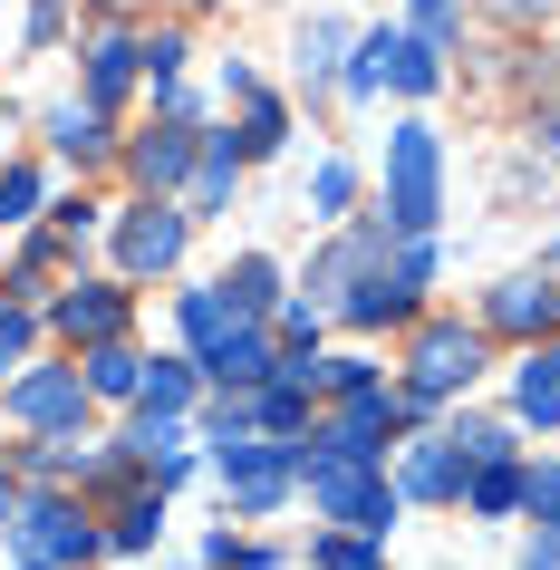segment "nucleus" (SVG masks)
<instances>
[{"instance_id":"f257e3e1","label":"nucleus","mask_w":560,"mask_h":570,"mask_svg":"<svg viewBox=\"0 0 560 570\" xmlns=\"http://www.w3.org/2000/svg\"><path fill=\"white\" fill-rule=\"evenodd\" d=\"M483 358H493L483 320H406V377H396V416L425 425L435 406H454V396L483 377Z\"/></svg>"},{"instance_id":"f03ea898","label":"nucleus","mask_w":560,"mask_h":570,"mask_svg":"<svg viewBox=\"0 0 560 570\" xmlns=\"http://www.w3.org/2000/svg\"><path fill=\"white\" fill-rule=\"evenodd\" d=\"M0 541H10L20 561H59V570L107 561V522L78 503V483H30V493H20V512L0 522Z\"/></svg>"},{"instance_id":"7ed1b4c3","label":"nucleus","mask_w":560,"mask_h":570,"mask_svg":"<svg viewBox=\"0 0 560 570\" xmlns=\"http://www.w3.org/2000/svg\"><path fill=\"white\" fill-rule=\"evenodd\" d=\"M299 493H310V512L338 522V532H377L386 541L396 522H406V493L386 483V464H328V454H299Z\"/></svg>"},{"instance_id":"20e7f679","label":"nucleus","mask_w":560,"mask_h":570,"mask_svg":"<svg viewBox=\"0 0 560 570\" xmlns=\"http://www.w3.org/2000/svg\"><path fill=\"white\" fill-rule=\"evenodd\" d=\"M184 242H194V213H184V194H136V204L107 213L117 281H165V271H184Z\"/></svg>"},{"instance_id":"39448f33","label":"nucleus","mask_w":560,"mask_h":570,"mask_svg":"<svg viewBox=\"0 0 560 570\" xmlns=\"http://www.w3.org/2000/svg\"><path fill=\"white\" fill-rule=\"evenodd\" d=\"M386 223L396 233H435L444 223V146H435V126L406 117L396 136H386Z\"/></svg>"},{"instance_id":"423d86ee","label":"nucleus","mask_w":560,"mask_h":570,"mask_svg":"<svg viewBox=\"0 0 560 570\" xmlns=\"http://www.w3.org/2000/svg\"><path fill=\"white\" fill-rule=\"evenodd\" d=\"M213 474H223L233 522H271L299 493V454H291V435H233V445H213Z\"/></svg>"},{"instance_id":"0eeeda50","label":"nucleus","mask_w":560,"mask_h":570,"mask_svg":"<svg viewBox=\"0 0 560 570\" xmlns=\"http://www.w3.org/2000/svg\"><path fill=\"white\" fill-rule=\"evenodd\" d=\"M386 252H396V223H386V213H367V223H357V213H348V223H328V242L310 252V271H299V301L338 309L367 271H386Z\"/></svg>"},{"instance_id":"6e6552de","label":"nucleus","mask_w":560,"mask_h":570,"mask_svg":"<svg viewBox=\"0 0 560 570\" xmlns=\"http://www.w3.org/2000/svg\"><path fill=\"white\" fill-rule=\"evenodd\" d=\"M406 435V416H396V387H367V396H338L310 435H299V454H328V464H386V445Z\"/></svg>"},{"instance_id":"1a4fd4ad","label":"nucleus","mask_w":560,"mask_h":570,"mask_svg":"<svg viewBox=\"0 0 560 570\" xmlns=\"http://www.w3.org/2000/svg\"><path fill=\"white\" fill-rule=\"evenodd\" d=\"M473 320H483V338H512V348L560 338V281H551L541 262H531V271H502L493 291L473 301Z\"/></svg>"},{"instance_id":"9d476101","label":"nucleus","mask_w":560,"mask_h":570,"mask_svg":"<svg viewBox=\"0 0 560 570\" xmlns=\"http://www.w3.org/2000/svg\"><path fill=\"white\" fill-rule=\"evenodd\" d=\"M0 406H10V416L30 425V435H78L97 396H88V377H78V358H59V367H20Z\"/></svg>"},{"instance_id":"9b49d317","label":"nucleus","mask_w":560,"mask_h":570,"mask_svg":"<svg viewBox=\"0 0 560 570\" xmlns=\"http://www.w3.org/2000/svg\"><path fill=\"white\" fill-rule=\"evenodd\" d=\"M39 320H49V330H59L68 348H97V338H126V330H136V281H117V271H107V281H68L59 301L39 309Z\"/></svg>"},{"instance_id":"f8f14e48","label":"nucleus","mask_w":560,"mask_h":570,"mask_svg":"<svg viewBox=\"0 0 560 570\" xmlns=\"http://www.w3.org/2000/svg\"><path fill=\"white\" fill-rule=\"evenodd\" d=\"M194 146H204V126L155 117V126H136V136L117 146V165H126V184H136V194H184V175H194Z\"/></svg>"},{"instance_id":"ddd939ff","label":"nucleus","mask_w":560,"mask_h":570,"mask_svg":"<svg viewBox=\"0 0 560 570\" xmlns=\"http://www.w3.org/2000/svg\"><path fill=\"white\" fill-rule=\"evenodd\" d=\"M78 59H88L78 68V97H88V107H117V97L146 78V30H136V20H97V39Z\"/></svg>"},{"instance_id":"4468645a","label":"nucleus","mask_w":560,"mask_h":570,"mask_svg":"<svg viewBox=\"0 0 560 570\" xmlns=\"http://www.w3.org/2000/svg\"><path fill=\"white\" fill-rule=\"evenodd\" d=\"M242 175H252V146H242L233 126H223V136L204 126V146H194V175H184V213H194V223H213V213H233Z\"/></svg>"},{"instance_id":"2eb2a0df","label":"nucleus","mask_w":560,"mask_h":570,"mask_svg":"<svg viewBox=\"0 0 560 570\" xmlns=\"http://www.w3.org/2000/svg\"><path fill=\"white\" fill-rule=\"evenodd\" d=\"M49 155H59V165H78V175H97V165H117V117H107V107H88V97H59V107H49Z\"/></svg>"},{"instance_id":"dca6fc26","label":"nucleus","mask_w":560,"mask_h":570,"mask_svg":"<svg viewBox=\"0 0 560 570\" xmlns=\"http://www.w3.org/2000/svg\"><path fill=\"white\" fill-rule=\"evenodd\" d=\"M512 425L522 435H551L560 425V338H531L512 358Z\"/></svg>"},{"instance_id":"f3484780","label":"nucleus","mask_w":560,"mask_h":570,"mask_svg":"<svg viewBox=\"0 0 560 570\" xmlns=\"http://www.w3.org/2000/svg\"><path fill=\"white\" fill-rule=\"evenodd\" d=\"M271 367H281V338H271V320H242L233 338H223V348H213L204 358V387H223V396H252L271 377Z\"/></svg>"},{"instance_id":"a211bd4d","label":"nucleus","mask_w":560,"mask_h":570,"mask_svg":"<svg viewBox=\"0 0 560 570\" xmlns=\"http://www.w3.org/2000/svg\"><path fill=\"white\" fill-rule=\"evenodd\" d=\"M415 309H425V291H415L406 271H396V252H386V271H367V281H357L348 301H338V320H348V330H406Z\"/></svg>"},{"instance_id":"6ab92c4d","label":"nucleus","mask_w":560,"mask_h":570,"mask_svg":"<svg viewBox=\"0 0 560 570\" xmlns=\"http://www.w3.org/2000/svg\"><path fill=\"white\" fill-rule=\"evenodd\" d=\"M464 474H473V464L444 445V425H435V435H415V445H406V474H396V493L444 512V503H464Z\"/></svg>"},{"instance_id":"aec40b11","label":"nucleus","mask_w":560,"mask_h":570,"mask_svg":"<svg viewBox=\"0 0 560 570\" xmlns=\"http://www.w3.org/2000/svg\"><path fill=\"white\" fill-rule=\"evenodd\" d=\"M78 377H88L97 406H136V387H146V348H136V330H126V338H97V348H78Z\"/></svg>"},{"instance_id":"412c9836","label":"nucleus","mask_w":560,"mask_h":570,"mask_svg":"<svg viewBox=\"0 0 560 570\" xmlns=\"http://www.w3.org/2000/svg\"><path fill=\"white\" fill-rule=\"evenodd\" d=\"M213 291H223V301H233L242 320H271V309L291 301V271L271 262V252H233V262H223V281H213Z\"/></svg>"},{"instance_id":"4be33fe9","label":"nucleus","mask_w":560,"mask_h":570,"mask_svg":"<svg viewBox=\"0 0 560 570\" xmlns=\"http://www.w3.org/2000/svg\"><path fill=\"white\" fill-rule=\"evenodd\" d=\"M175 330H184V358L204 367L213 348H223V338L242 330V309L223 301V291H213V281H194V291H175Z\"/></svg>"},{"instance_id":"5701e85b","label":"nucleus","mask_w":560,"mask_h":570,"mask_svg":"<svg viewBox=\"0 0 560 570\" xmlns=\"http://www.w3.org/2000/svg\"><path fill=\"white\" fill-rule=\"evenodd\" d=\"M194 406H204V367L194 358H146V387H136L126 416H184L194 425Z\"/></svg>"},{"instance_id":"b1692460","label":"nucleus","mask_w":560,"mask_h":570,"mask_svg":"<svg viewBox=\"0 0 560 570\" xmlns=\"http://www.w3.org/2000/svg\"><path fill=\"white\" fill-rule=\"evenodd\" d=\"M348 20H310L299 30V88H310V107H328L338 97V68H348Z\"/></svg>"},{"instance_id":"393cba45","label":"nucleus","mask_w":560,"mask_h":570,"mask_svg":"<svg viewBox=\"0 0 560 570\" xmlns=\"http://www.w3.org/2000/svg\"><path fill=\"white\" fill-rule=\"evenodd\" d=\"M68 252H78V242H68L59 223H49V233H20L10 271H0V291H10V301H39V291H49V271H68Z\"/></svg>"},{"instance_id":"a878e982","label":"nucleus","mask_w":560,"mask_h":570,"mask_svg":"<svg viewBox=\"0 0 560 570\" xmlns=\"http://www.w3.org/2000/svg\"><path fill=\"white\" fill-rule=\"evenodd\" d=\"M165 541V483H136V493H117V512H107V551H155Z\"/></svg>"},{"instance_id":"bb28decb","label":"nucleus","mask_w":560,"mask_h":570,"mask_svg":"<svg viewBox=\"0 0 560 570\" xmlns=\"http://www.w3.org/2000/svg\"><path fill=\"white\" fill-rule=\"evenodd\" d=\"M299 377H310V396L320 406H338V396H367V387H386L377 377V358H357V348H320V358H291Z\"/></svg>"},{"instance_id":"cd10ccee","label":"nucleus","mask_w":560,"mask_h":570,"mask_svg":"<svg viewBox=\"0 0 560 570\" xmlns=\"http://www.w3.org/2000/svg\"><path fill=\"white\" fill-rule=\"evenodd\" d=\"M386 39V88L396 97H435L444 88V49H425L415 30H377Z\"/></svg>"},{"instance_id":"c85d7f7f","label":"nucleus","mask_w":560,"mask_h":570,"mask_svg":"<svg viewBox=\"0 0 560 570\" xmlns=\"http://www.w3.org/2000/svg\"><path fill=\"white\" fill-rule=\"evenodd\" d=\"M464 512H473V522H512V512H522V454L473 464V474H464Z\"/></svg>"},{"instance_id":"c756f323","label":"nucleus","mask_w":560,"mask_h":570,"mask_svg":"<svg viewBox=\"0 0 560 570\" xmlns=\"http://www.w3.org/2000/svg\"><path fill=\"white\" fill-rule=\"evenodd\" d=\"M242 146H252V165H271V155L291 146V97H271V88H252L242 97V126H233Z\"/></svg>"},{"instance_id":"7c9ffc66","label":"nucleus","mask_w":560,"mask_h":570,"mask_svg":"<svg viewBox=\"0 0 560 570\" xmlns=\"http://www.w3.org/2000/svg\"><path fill=\"white\" fill-rule=\"evenodd\" d=\"M444 445L464 454V464H502V454H522V425H512V416H454V425H444Z\"/></svg>"},{"instance_id":"2f4dec72","label":"nucleus","mask_w":560,"mask_h":570,"mask_svg":"<svg viewBox=\"0 0 560 570\" xmlns=\"http://www.w3.org/2000/svg\"><path fill=\"white\" fill-rule=\"evenodd\" d=\"M357 213V165L348 155H320L310 165V223H348Z\"/></svg>"},{"instance_id":"473e14b6","label":"nucleus","mask_w":560,"mask_h":570,"mask_svg":"<svg viewBox=\"0 0 560 570\" xmlns=\"http://www.w3.org/2000/svg\"><path fill=\"white\" fill-rule=\"evenodd\" d=\"M39 213H49V184H39V165H0V233H30Z\"/></svg>"},{"instance_id":"72a5a7b5","label":"nucleus","mask_w":560,"mask_h":570,"mask_svg":"<svg viewBox=\"0 0 560 570\" xmlns=\"http://www.w3.org/2000/svg\"><path fill=\"white\" fill-rule=\"evenodd\" d=\"M310 570H386V541L377 532H338V522H328V532L310 541Z\"/></svg>"},{"instance_id":"f704fd0d","label":"nucleus","mask_w":560,"mask_h":570,"mask_svg":"<svg viewBox=\"0 0 560 570\" xmlns=\"http://www.w3.org/2000/svg\"><path fill=\"white\" fill-rule=\"evenodd\" d=\"M194 425H204V445H233V435H262V416H252V396H223V387H204Z\"/></svg>"},{"instance_id":"c9c22d12","label":"nucleus","mask_w":560,"mask_h":570,"mask_svg":"<svg viewBox=\"0 0 560 570\" xmlns=\"http://www.w3.org/2000/svg\"><path fill=\"white\" fill-rule=\"evenodd\" d=\"M320 320H328V309H310L299 291L271 309V338H281V358H320Z\"/></svg>"},{"instance_id":"e433bc0d","label":"nucleus","mask_w":560,"mask_h":570,"mask_svg":"<svg viewBox=\"0 0 560 570\" xmlns=\"http://www.w3.org/2000/svg\"><path fill=\"white\" fill-rule=\"evenodd\" d=\"M30 348H39V301H10V291H0V377L30 367Z\"/></svg>"},{"instance_id":"4c0bfd02","label":"nucleus","mask_w":560,"mask_h":570,"mask_svg":"<svg viewBox=\"0 0 560 570\" xmlns=\"http://www.w3.org/2000/svg\"><path fill=\"white\" fill-rule=\"evenodd\" d=\"M483 20L512 39H541V30H560V0H483Z\"/></svg>"},{"instance_id":"58836bf2","label":"nucleus","mask_w":560,"mask_h":570,"mask_svg":"<svg viewBox=\"0 0 560 570\" xmlns=\"http://www.w3.org/2000/svg\"><path fill=\"white\" fill-rule=\"evenodd\" d=\"M406 30L425 39V49H454V30H464V0H406Z\"/></svg>"},{"instance_id":"ea45409f","label":"nucleus","mask_w":560,"mask_h":570,"mask_svg":"<svg viewBox=\"0 0 560 570\" xmlns=\"http://www.w3.org/2000/svg\"><path fill=\"white\" fill-rule=\"evenodd\" d=\"M522 512H531V522H560V454L522 464Z\"/></svg>"},{"instance_id":"a19ab883","label":"nucleus","mask_w":560,"mask_h":570,"mask_svg":"<svg viewBox=\"0 0 560 570\" xmlns=\"http://www.w3.org/2000/svg\"><path fill=\"white\" fill-rule=\"evenodd\" d=\"M522 146H531V155H541V165L560 175V97H531V117H522Z\"/></svg>"},{"instance_id":"79ce46f5","label":"nucleus","mask_w":560,"mask_h":570,"mask_svg":"<svg viewBox=\"0 0 560 570\" xmlns=\"http://www.w3.org/2000/svg\"><path fill=\"white\" fill-rule=\"evenodd\" d=\"M184 59H194V49H184V30H146V88H175Z\"/></svg>"},{"instance_id":"37998d69","label":"nucleus","mask_w":560,"mask_h":570,"mask_svg":"<svg viewBox=\"0 0 560 570\" xmlns=\"http://www.w3.org/2000/svg\"><path fill=\"white\" fill-rule=\"evenodd\" d=\"M49 223H59L68 242H88L97 223H107V204H88V194H59V204H49Z\"/></svg>"},{"instance_id":"c03bdc74","label":"nucleus","mask_w":560,"mask_h":570,"mask_svg":"<svg viewBox=\"0 0 560 570\" xmlns=\"http://www.w3.org/2000/svg\"><path fill=\"white\" fill-rule=\"evenodd\" d=\"M204 570H242V532H213L204 541Z\"/></svg>"},{"instance_id":"a18cd8bd","label":"nucleus","mask_w":560,"mask_h":570,"mask_svg":"<svg viewBox=\"0 0 560 570\" xmlns=\"http://www.w3.org/2000/svg\"><path fill=\"white\" fill-rule=\"evenodd\" d=\"M20 493H30V483H20V474H10V464H0V522L20 512Z\"/></svg>"},{"instance_id":"49530a36","label":"nucleus","mask_w":560,"mask_h":570,"mask_svg":"<svg viewBox=\"0 0 560 570\" xmlns=\"http://www.w3.org/2000/svg\"><path fill=\"white\" fill-rule=\"evenodd\" d=\"M97 20H136V10H155V0H88Z\"/></svg>"},{"instance_id":"de8ad7c7","label":"nucleus","mask_w":560,"mask_h":570,"mask_svg":"<svg viewBox=\"0 0 560 570\" xmlns=\"http://www.w3.org/2000/svg\"><path fill=\"white\" fill-rule=\"evenodd\" d=\"M522 570H560V551H551V541H531V551H522Z\"/></svg>"},{"instance_id":"09e8293b","label":"nucleus","mask_w":560,"mask_h":570,"mask_svg":"<svg viewBox=\"0 0 560 570\" xmlns=\"http://www.w3.org/2000/svg\"><path fill=\"white\" fill-rule=\"evenodd\" d=\"M541 271H551V281H560V233H551V242H541Z\"/></svg>"},{"instance_id":"8fccbe9b","label":"nucleus","mask_w":560,"mask_h":570,"mask_svg":"<svg viewBox=\"0 0 560 570\" xmlns=\"http://www.w3.org/2000/svg\"><path fill=\"white\" fill-rule=\"evenodd\" d=\"M20 570H59V561H20Z\"/></svg>"},{"instance_id":"3c124183","label":"nucleus","mask_w":560,"mask_h":570,"mask_svg":"<svg viewBox=\"0 0 560 570\" xmlns=\"http://www.w3.org/2000/svg\"><path fill=\"white\" fill-rule=\"evenodd\" d=\"M184 10H213V0H184Z\"/></svg>"}]
</instances>
